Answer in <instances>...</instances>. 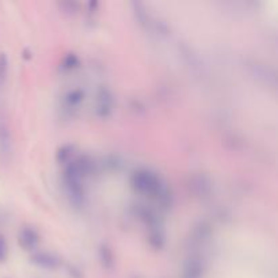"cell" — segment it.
Returning a JSON list of instances; mask_svg holds the SVG:
<instances>
[{
  "label": "cell",
  "mask_w": 278,
  "mask_h": 278,
  "mask_svg": "<svg viewBox=\"0 0 278 278\" xmlns=\"http://www.w3.org/2000/svg\"><path fill=\"white\" fill-rule=\"evenodd\" d=\"M131 185L135 190L141 193L144 196L158 197V198L163 197V182L151 170H136L132 175Z\"/></svg>",
  "instance_id": "6da1fadb"
},
{
  "label": "cell",
  "mask_w": 278,
  "mask_h": 278,
  "mask_svg": "<svg viewBox=\"0 0 278 278\" xmlns=\"http://www.w3.org/2000/svg\"><path fill=\"white\" fill-rule=\"evenodd\" d=\"M113 110V97L107 88H102L97 95V113L101 117H107Z\"/></svg>",
  "instance_id": "7a4b0ae2"
},
{
  "label": "cell",
  "mask_w": 278,
  "mask_h": 278,
  "mask_svg": "<svg viewBox=\"0 0 278 278\" xmlns=\"http://www.w3.org/2000/svg\"><path fill=\"white\" fill-rule=\"evenodd\" d=\"M19 243H21V245H22L25 250L33 251L34 248H37V245L39 243L38 232L34 228L25 227L19 232Z\"/></svg>",
  "instance_id": "3957f363"
},
{
  "label": "cell",
  "mask_w": 278,
  "mask_h": 278,
  "mask_svg": "<svg viewBox=\"0 0 278 278\" xmlns=\"http://www.w3.org/2000/svg\"><path fill=\"white\" fill-rule=\"evenodd\" d=\"M0 153H11V135L4 122H0Z\"/></svg>",
  "instance_id": "277c9868"
},
{
  "label": "cell",
  "mask_w": 278,
  "mask_h": 278,
  "mask_svg": "<svg viewBox=\"0 0 278 278\" xmlns=\"http://www.w3.org/2000/svg\"><path fill=\"white\" fill-rule=\"evenodd\" d=\"M33 259L41 266L55 267L57 265V259L53 256V254H49V252H37L34 254Z\"/></svg>",
  "instance_id": "5b68a950"
},
{
  "label": "cell",
  "mask_w": 278,
  "mask_h": 278,
  "mask_svg": "<svg viewBox=\"0 0 278 278\" xmlns=\"http://www.w3.org/2000/svg\"><path fill=\"white\" fill-rule=\"evenodd\" d=\"M84 99V93L80 90H73L67 94L66 97V104L68 107H76L82 104V101Z\"/></svg>",
  "instance_id": "8992f818"
},
{
  "label": "cell",
  "mask_w": 278,
  "mask_h": 278,
  "mask_svg": "<svg viewBox=\"0 0 278 278\" xmlns=\"http://www.w3.org/2000/svg\"><path fill=\"white\" fill-rule=\"evenodd\" d=\"M7 75H8V59L6 53H0V88L6 84Z\"/></svg>",
  "instance_id": "52a82bcc"
},
{
  "label": "cell",
  "mask_w": 278,
  "mask_h": 278,
  "mask_svg": "<svg viewBox=\"0 0 278 278\" xmlns=\"http://www.w3.org/2000/svg\"><path fill=\"white\" fill-rule=\"evenodd\" d=\"M8 254V245L3 235H0V262H4Z\"/></svg>",
  "instance_id": "ba28073f"
}]
</instances>
